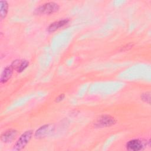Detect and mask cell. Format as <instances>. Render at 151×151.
Wrapping results in <instances>:
<instances>
[{"label": "cell", "mask_w": 151, "mask_h": 151, "mask_svg": "<svg viewBox=\"0 0 151 151\" xmlns=\"http://www.w3.org/2000/svg\"><path fill=\"white\" fill-rule=\"evenodd\" d=\"M17 133H18L17 130L15 129H8L5 132H4L1 134V139L4 143H10L13 140L15 139V138L17 135Z\"/></svg>", "instance_id": "5"}, {"label": "cell", "mask_w": 151, "mask_h": 151, "mask_svg": "<svg viewBox=\"0 0 151 151\" xmlns=\"http://www.w3.org/2000/svg\"><path fill=\"white\" fill-rule=\"evenodd\" d=\"M69 22L68 19H63L58 20L57 21H55L52 22L49 25V26L47 28V31L49 32H53L55 31L56 30L60 29V28L63 27L65 25H67Z\"/></svg>", "instance_id": "7"}, {"label": "cell", "mask_w": 151, "mask_h": 151, "mask_svg": "<svg viewBox=\"0 0 151 151\" xmlns=\"http://www.w3.org/2000/svg\"><path fill=\"white\" fill-rule=\"evenodd\" d=\"M116 123V120L110 115H103L100 116L95 123V126L97 127H110Z\"/></svg>", "instance_id": "3"}, {"label": "cell", "mask_w": 151, "mask_h": 151, "mask_svg": "<svg viewBox=\"0 0 151 151\" xmlns=\"http://www.w3.org/2000/svg\"><path fill=\"white\" fill-rule=\"evenodd\" d=\"M133 46V45L132 44H127V45H126L123 47L122 48L121 50H122V51H127V50H128L129 49L131 48Z\"/></svg>", "instance_id": "13"}, {"label": "cell", "mask_w": 151, "mask_h": 151, "mask_svg": "<svg viewBox=\"0 0 151 151\" xmlns=\"http://www.w3.org/2000/svg\"><path fill=\"white\" fill-rule=\"evenodd\" d=\"M65 97V95L64 94H60L59 96H58L55 99V101L57 103H59L60 101H61Z\"/></svg>", "instance_id": "12"}, {"label": "cell", "mask_w": 151, "mask_h": 151, "mask_svg": "<svg viewBox=\"0 0 151 151\" xmlns=\"http://www.w3.org/2000/svg\"><path fill=\"white\" fill-rule=\"evenodd\" d=\"M11 65L18 73H21L29 65V62L26 60H15Z\"/></svg>", "instance_id": "6"}, {"label": "cell", "mask_w": 151, "mask_h": 151, "mask_svg": "<svg viewBox=\"0 0 151 151\" xmlns=\"http://www.w3.org/2000/svg\"><path fill=\"white\" fill-rule=\"evenodd\" d=\"M14 69L13 67L11 66V65H8L6 67L4 70H3L1 76V83L2 84H4L6 83L11 77L12 73H13V70Z\"/></svg>", "instance_id": "8"}, {"label": "cell", "mask_w": 151, "mask_h": 151, "mask_svg": "<svg viewBox=\"0 0 151 151\" xmlns=\"http://www.w3.org/2000/svg\"><path fill=\"white\" fill-rule=\"evenodd\" d=\"M146 145V142L140 139H134L127 142L126 147L127 150L130 151H139L143 150Z\"/></svg>", "instance_id": "4"}, {"label": "cell", "mask_w": 151, "mask_h": 151, "mask_svg": "<svg viewBox=\"0 0 151 151\" xmlns=\"http://www.w3.org/2000/svg\"><path fill=\"white\" fill-rule=\"evenodd\" d=\"M1 8H0V17L1 19H4L8 13V4L6 1H0Z\"/></svg>", "instance_id": "10"}, {"label": "cell", "mask_w": 151, "mask_h": 151, "mask_svg": "<svg viewBox=\"0 0 151 151\" xmlns=\"http://www.w3.org/2000/svg\"><path fill=\"white\" fill-rule=\"evenodd\" d=\"M140 99L144 102L150 104V92L146 91L142 93L140 96Z\"/></svg>", "instance_id": "11"}, {"label": "cell", "mask_w": 151, "mask_h": 151, "mask_svg": "<svg viewBox=\"0 0 151 151\" xmlns=\"http://www.w3.org/2000/svg\"><path fill=\"white\" fill-rule=\"evenodd\" d=\"M33 134V132L31 130H28L24 132L18 138L13 147L14 150H21L24 149L28 143Z\"/></svg>", "instance_id": "2"}, {"label": "cell", "mask_w": 151, "mask_h": 151, "mask_svg": "<svg viewBox=\"0 0 151 151\" xmlns=\"http://www.w3.org/2000/svg\"><path fill=\"white\" fill-rule=\"evenodd\" d=\"M60 9L58 4L54 2H48L38 6L35 10L37 15H50L57 12Z\"/></svg>", "instance_id": "1"}, {"label": "cell", "mask_w": 151, "mask_h": 151, "mask_svg": "<svg viewBox=\"0 0 151 151\" xmlns=\"http://www.w3.org/2000/svg\"><path fill=\"white\" fill-rule=\"evenodd\" d=\"M51 127L49 124H44L39 127L35 132V137L38 139L44 137L50 132Z\"/></svg>", "instance_id": "9"}]
</instances>
